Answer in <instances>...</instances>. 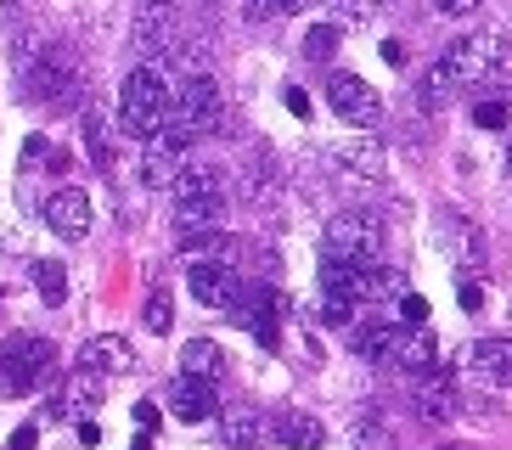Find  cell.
Instances as JSON below:
<instances>
[{
	"label": "cell",
	"mask_w": 512,
	"mask_h": 450,
	"mask_svg": "<svg viewBox=\"0 0 512 450\" xmlns=\"http://www.w3.org/2000/svg\"><path fill=\"white\" fill-rule=\"evenodd\" d=\"M338 40H344V29H338V23H316V29L304 34V57H310V62H332Z\"/></svg>",
	"instance_id": "obj_25"
},
{
	"label": "cell",
	"mask_w": 512,
	"mask_h": 450,
	"mask_svg": "<svg viewBox=\"0 0 512 450\" xmlns=\"http://www.w3.org/2000/svg\"><path fill=\"white\" fill-rule=\"evenodd\" d=\"M248 17H265V0H248Z\"/></svg>",
	"instance_id": "obj_40"
},
{
	"label": "cell",
	"mask_w": 512,
	"mask_h": 450,
	"mask_svg": "<svg viewBox=\"0 0 512 450\" xmlns=\"http://www.w3.org/2000/svg\"><path fill=\"white\" fill-rule=\"evenodd\" d=\"M411 394H417V417L422 422H451L456 417V394H451V383H445L439 366H434V372H422Z\"/></svg>",
	"instance_id": "obj_19"
},
{
	"label": "cell",
	"mask_w": 512,
	"mask_h": 450,
	"mask_svg": "<svg viewBox=\"0 0 512 450\" xmlns=\"http://www.w3.org/2000/svg\"><path fill=\"white\" fill-rule=\"evenodd\" d=\"M12 450H40V428H34V422H23V428L12 434Z\"/></svg>",
	"instance_id": "obj_34"
},
{
	"label": "cell",
	"mask_w": 512,
	"mask_h": 450,
	"mask_svg": "<svg viewBox=\"0 0 512 450\" xmlns=\"http://www.w3.org/2000/svg\"><path fill=\"white\" fill-rule=\"evenodd\" d=\"M169 119L186 124V130H192V141H203V135H220V130H226V96H220L214 74H186V85L175 90V107H169Z\"/></svg>",
	"instance_id": "obj_7"
},
{
	"label": "cell",
	"mask_w": 512,
	"mask_h": 450,
	"mask_svg": "<svg viewBox=\"0 0 512 450\" xmlns=\"http://www.w3.org/2000/svg\"><path fill=\"white\" fill-rule=\"evenodd\" d=\"M400 321H406V327H428V299H422V293H406V299H400Z\"/></svg>",
	"instance_id": "obj_32"
},
{
	"label": "cell",
	"mask_w": 512,
	"mask_h": 450,
	"mask_svg": "<svg viewBox=\"0 0 512 450\" xmlns=\"http://www.w3.org/2000/svg\"><path fill=\"white\" fill-rule=\"evenodd\" d=\"M23 102H68V90H79V57L68 45H34L23 68H17Z\"/></svg>",
	"instance_id": "obj_4"
},
{
	"label": "cell",
	"mask_w": 512,
	"mask_h": 450,
	"mask_svg": "<svg viewBox=\"0 0 512 450\" xmlns=\"http://www.w3.org/2000/svg\"><path fill=\"white\" fill-rule=\"evenodd\" d=\"M34 287H40V299L57 310V304L68 299V270H62L57 259H40V265H34Z\"/></svg>",
	"instance_id": "obj_23"
},
{
	"label": "cell",
	"mask_w": 512,
	"mask_h": 450,
	"mask_svg": "<svg viewBox=\"0 0 512 450\" xmlns=\"http://www.w3.org/2000/svg\"><path fill=\"white\" fill-rule=\"evenodd\" d=\"M46 225L57 231V237L79 242L85 231H91V197L79 192V186H62V192L46 197Z\"/></svg>",
	"instance_id": "obj_13"
},
{
	"label": "cell",
	"mask_w": 512,
	"mask_h": 450,
	"mask_svg": "<svg viewBox=\"0 0 512 450\" xmlns=\"http://www.w3.org/2000/svg\"><path fill=\"white\" fill-rule=\"evenodd\" d=\"M181 372L203 377V383H220V372H226V349L214 344V338H192V344L181 349Z\"/></svg>",
	"instance_id": "obj_21"
},
{
	"label": "cell",
	"mask_w": 512,
	"mask_h": 450,
	"mask_svg": "<svg viewBox=\"0 0 512 450\" xmlns=\"http://www.w3.org/2000/svg\"><path fill=\"white\" fill-rule=\"evenodd\" d=\"M507 62V34L501 29H479V34H456L445 51L434 57L428 79H422V107H445L451 90H473Z\"/></svg>",
	"instance_id": "obj_1"
},
{
	"label": "cell",
	"mask_w": 512,
	"mask_h": 450,
	"mask_svg": "<svg viewBox=\"0 0 512 450\" xmlns=\"http://www.w3.org/2000/svg\"><path fill=\"white\" fill-rule=\"evenodd\" d=\"M467 372L479 383H512V338H479L467 349Z\"/></svg>",
	"instance_id": "obj_18"
},
{
	"label": "cell",
	"mask_w": 512,
	"mask_h": 450,
	"mask_svg": "<svg viewBox=\"0 0 512 450\" xmlns=\"http://www.w3.org/2000/svg\"><path fill=\"white\" fill-rule=\"evenodd\" d=\"M169 107H175V90H169L164 68H152V62H136L119 85V130L136 135V141H152V135L164 130Z\"/></svg>",
	"instance_id": "obj_3"
},
{
	"label": "cell",
	"mask_w": 512,
	"mask_h": 450,
	"mask_svg": "<svg viewBox=\"0 0 512 450\" xmlns=\"http://www.w3.org/2000/svg\"><path fill=\"white\" fill-rule=\"evenodd\" d=\"M389 366H400V372L422 377L439 366V344L428 327H394V349H389Z\"/></svg>",
	"instance_id": "obj_15"
},
{
	"label": "cell",
	"mask_w": 512,
	"mask_h": 450,
	"mask_svg": "<svg viewBox=\"0 0 512 450\" xmlns=\"http://www.w3.org/2000/svg\"><path fill=\"white\" fill-rule=\"evenodd\" d=\"M136 422H141V434H147V428H158V405L141 400V405H136Z\"/></svg>",
	"instance_id": "obj_37"
},
{
	"label": "cell",
	"mask_w": 512,
	"mask_h": 450,
	"mask_svg": "<svg viewBox=\"0 0 512 450\" xmlns=\"http://www.w3.org/2000/svg\"><path fill=\"white\" fill-rule=\"evenodd\" d=\"M130 450H152V439H147V434H136V445H130Z\"/></svg>",
	"instance_id": "obj_41"
},
{
	"label": "cell",
	"mask_w": 512,
	"mask_h": 450,
	"mask_svg": "<svg viewBox=\"0 0 512 450\" xmlns=\"http://www.w3.org/2000/svg\"><path fill=\"white\" fill-rule=\"evenodd\" d=\"M434 242H439V254L451 259L456 270H479L484 265V231L467 220V214L439 209L434 214Z\"/></svg>",
	"instance_id": "obj_10"
},
{
	"label": "cell",
	"mask_w": 512,
	"mask_h": 450,
	"mask_svg": "<svg viewBox=\"0 0 512 450\" xmlns=\"http://www.w3.org/2000/svg\"><path fill=\"white\" fill-rule=\"evenodd\" d=\"M377 6H383V0H332V23H338V29H361V23L377 17Z\"/></svg>",
	"instance_id": "obj_27"
},
{
	"label": "cell",
	"mask_w": 512,
	"mask_h": 450,
	"mask_svg": "<svg viewBox=\"0 0 512 450\" xmlns=\"http://www.w3.org/2000/svg\"><path fill=\"white\" fill-rule=\"evenodd\" d=\"M287 107H293V113H299V119H304V113H310V96H304V90L293 85V90H287Z\"/></svg>",
	"instance_id": "obj_38"
},
{
	"label": "cell",
	"mask_w": 512,
	"mask_h": 450,
	"mask_svg": "<svg viewBox=\"0 0 512 450\" xmlns=\"http://www.w3.org/2000/svg\"><path fill=\"white\" fill-rule=\"evenodd\" d=\"M484 0H434V12H445V17H467V12H479Z\"/></svg>",
	"instance_id": "obj_33"
},
{
	"label": "cell",
	"mask_w": 512,
	"mask_h": 450,
	"mask_svg": "<svg viewBox=\"0 0 512 450\" xmlns=\"http://www.w3.org/2000/svg\"><path fill=\"white\" fill-rule=\"evenodd\" d=\"M451 450H467V445H451Z\"/></svg>",
	"instance_id": "obj_42"
},
{
	"label": "cell",
	"mask_w": 512,
	"mask_h": 450,
	"mask_svg": "<svg viewBox=\"0 0 512 450\" xmlns=\"http://www.w3.org/2000/svg\"><path fill=\"white\" fill-rule=\"evenodd\" d=\"M383 62H389V68H400V62H406V51H400V40H389V45H383Z\"/></svg>",
	"instance_id": "obj_39"
},
{
	"label": "cell",
	"mask_w": 512,
	"mask_h": 450,
	"mask_svg": "<svg viewBox=\"0 0 512 450\" xmlns=\"http://www.w3.org/2000/svg\"><path fill=\"white\" fill-rule=\"evenodd\" d=\"M456 299H462V310H479V304H484V293H479L473 282H462V287H456Z\"/></svg>",
	"instance_id": "obj_36"
},
{
	"label": "cell",
	"mask_w": 512,
	"mask_h": 450,
	"mask_svg": "<svg viewBox=\"0 0 512 450\" xmlns=\"http://www.w3.org/2000/svg\"><path fill=\"white\" fill-rule=\"evenodd\" d=\"M181 248H186V254H209V259H220V254H226V231H186Z\"/></svg>",
	"instance_id": "obj_30"
},
{
	"label": "cell",
	"mask_w": 512,
	"mask_h": 450,
	"mask_svg": "<svg viewBox=\"0 0 512 450\" xmlns=\"http://www.w3.org/2000/svg\"><path fill=\"white\" fill-rule=\"evenodd\" d=\"M141 327L158 332V338L175 327V304H169V287H152V293H147V304H141Z\"/></svg>",
	"instance_id": "obj_24"
},
{
	"label": "cell",
	"mask_w": 512,
	"mask_h": 450,
	"mask_svg": "<svg viewBox=\"0 0 512 450\" xmlns=\"http://www.w3.org/2000/svg\"><path fill=\"white\" fill-rule=\"evenodd\" d=\"M186 287H192V299L203 304L209 315H237L242 304V276L226 265V259H192V270H186Z\"/></svg>",
	"instance_id": "obj_8"
},
{
	"label": "cell",
	"mask_w": 512,
	"mask_h": 450,
	"mask_svg": "<svg viewBox=\"0 0 512 450\" xmlns=\"http://www.w3.org/2000/svg\"><path fill=\"white\" fill-rule=\"evenodd\" d=\"M79 135H85V152H91V164H96V169H113V124H107L102 107H85Z\"/></svg>",
	"instance_id": "obj_22"
},
{
	"label": "cell",
	"mask_w": 512,
	"mask_h": 450,
	"mask_svg": "<svg viewBox=\"0 0 512 450\" xmlns=\"http://www.w3.org/2000/svg\"><path fill=\"white\" fill-rule=\"evenodd\" d=\"M349 445H355V450H394V434H389V428H377V422H355Z\"/></svg>",
	"instance_id": "obj_31"
},
{
	"label": "cell",
	"mask_w": 512,
	"mask_h": 450,
	"mask_svg": "<svg viewBox=\"0 0 512 450\" xmlns=\"http://www.w3.org/2000/svg\"><path fill=\"white\" fill-rule=\"evenodd\" d=\"M327 102L344 124H377L383 119V96H377L361 74H332L327 79Z\"/></svg>",
	"instance_id": "obj_11"
},
{
	"label": "cell",
	"mask_w": 512,
	"mask_h": 450,
	"mask_svg": "<svg viewBox=\"0 0 512 450\" xmlns=\"http://www.w3.org/2000/svg\"><path fill=\"white\" fill-rule=\"evenodd\" d=\"M220 439H226V450H259L271 439V422H265L259 405H226L220 411Z\"/></svg>",
	"instance_id": "obj_17"
},
{
	"label": "cell",
	"mask_w": 512,
	"mask_h": 450,
	"mask_svg": "<svg viewBox=\"0 0 512 450\" xmlns=\"http://www.w3.org/2000/svg\"><path fill=\"white\" fill-rule=\"evenodd\" d=\"M175 23H181V0H136V23H130V51L141 62L164 57L175 45Z\"/></svg>",
	"instance_id": "obj_9"
},
{
	"label": "cell",
	"mask_w": 512,
	"mask_h": 450,
	"mask_svg": "<svg viewBox=\"0 0 512 450\" xmlns=\"http://www.w3.org/2000/svg\"><path fill=\"white\" fill-rule=\"evenodd\" d=\"M169 209H175V225L186 231H220L226 225V180L209 164H181L175 180H169Z\"/></svg>",
	"instance_id": "obj_2"
},
{
	"label": "cell",
	"mask_w": 512,
	"mask_h": 450,
	"mask_svg": "<svg viewBox=\"0 0 512 450\" xmlns=\"http://www.w3.org/2000/svg\"><path fill=\"white\" fill-rule=\"evenodd\" d=\"M310 6H321V0H265V17L271 12H310Z\"/></svg>",
	"instance_id": "obj_35"
},
{
	"label": "cell",
	"mask_w": 512,
	"mask_h": 450,
	"mask_svg": "<svg viewBox=\"0 0 512 450\" xmlns=\"http://www.w3.org/2000/svg\"><path fill=\"white\" fill-rule=\"evenodd\" d=\"M321 259H338V265H377L383 259V220L361 209L332 214L327 231H321Z\"/></svg>",
	"instance_id": "obj_5"
},
{
	"label": "cell",
	"mask_w": 512,
	"mask_h": 450,
	"mask_svg": "<svg viewBox=\"0 0 512 450\" xmlns=\"http://www.w3.org/2000/svg\"><path fill=\"white\" fill-rule=\"evenodd\" d=\"M175 158H169V152H158V147H147V158H141V180H147V186H169V180H175Z\"/></svg>",
	"instance_id": "obj_28"
},
{
	"label": "cell",
	"mask_w": 512,
	"mask_h": 450,
	"mask_svg": "<svg viewBox=\"0 0 512 450\" xmlns=\"http://www.w3.org/2000/svg\"><path fill=\"white\" fill-rule=\"evenodd\" d=\"M349 349L361 360H372V366H389V349H394V321L389 315H355L344 327Z\"/></svg>",
	"instance_id": "obj_16"
},
{
	"label": "cell",
	"mask_w": 512,
	"mask_h": 450,
	"mask_svg": "<svg viewBox=\"0 0 512 450\" xmlns=\"http://www.w3.org/2000/svg\"><path fill=\"white\" fill-rule=\"evenodd\" d=\"M96 400H102V377H96V372H74V383H68V405L91 411Z\"/></svg>",
	"instance_id": "obj_29"
},
{
	"label": "cell",
	"mask_w": 512,
	"mask_h": 450,
	"mask_svg": "<svg viewBox=\"0 0 512 450\" xmlns=\"http://www.w3.org/2000/svg\"><path fill=\"white\" fill-rule=\"evenodd\" d=\"M169 417L175 422H209L214 411H220V400H214V383H203V377H175V383H169Z\"/></svg>",
	"instance_id": "obj_14"
},
{
	"label": "cell",
	"mask_w": 512,
	"mask_h": 450,
	"mask_svg": "<svg viewBox=\"0 0 512 450\" xmlns=\"http://www.w3.org/2000/svg\"><path fill=\"white\" fill-rule=\"evenodd\" d=\"M473 124H479V130H507L512 124V96H484V102H473Z\"/></svg>",
	"instance_id": "obj_26"
},
{
	"label": "cell",
	"mask_w": 512,
	"mask_h": 450,
	"mask_svg": "<svg viewBox=\"0 0 512 450\" xmlns=\"http://www.w3.org/2000/svg\"><path fill=\"white\" fill-rule=\"evenodd\" d=\"M51 372H57V349H51L46 338H34V332H12V338L0 344V389H6V394L40 389Z\"/></svg>",
	"instance_id": "obj_6"
},
{
	"label": "cell",
	"mask_w": 512,
	"mask_h": 450,
	"mask_svg": "<svg viewBox=\"0 0 512 450\" xmlns=\"http://www.w3.org/2000/svg\"><path fill=\"white\" fill-rule=\"evenodd\" d=\"M271 434L282 450H321V439H327V428H321L316 417H304V411H282V417L271 422Z\"/></svg>",
	"instance_id": "obj_20"
},
{
	"label": "cell",
	"mask_w": 512,
	"mask_h": 450,
	"mask_svg": "<svg viewBox=\"0 0 512 450\" xmlns=\"http://www.w3.org/2000/svg\"><path fill=\"white\" fill-rule=\"evenodd\" d=\"M74 372L124 377V372H136V349H130V338H119V332H102V338H91V344L74 355Z\"/></svg>",
	"instance_id": "obj_12"
}]
</instances>
